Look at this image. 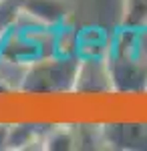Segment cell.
Listing matches in <instances>:
<instances>
[{"label":"cell","mask_w":147,"mask_h":151,"mask_svg":"<svg viewBox=\"0 0 147 151\" xmlns=\"http://www.w3.org/2000/svg\"><path fill=\"white\" fill-rule=\"evenodd\" d=\"M79 57H61V58H45L36 60L28 75L26 87L34 93H57V91H73L77 70H79Z\"/></svg>","instance_id":"1"},{"label":"cell","mask_w":147,"mask_h":151,"mask_svg":"<svg viewBox=\"0 0 147 151\" xmlns=\"http://www.w3.org/2000/svg\"><path fill=\"white\" fill-rule=\"evenodd\" d=\"M109 70L113 91L119 93L147 91V58L119 50L113 58H109Z\"/></svg>","instance_id":"2"},{"label":"cell","mask_w":147,"mask_h":151,"mask_svg":"<svg viewBox=\"0 0 147 151\" xmlns=\"http://www.w3.org/2000/svg\"><path fill=\"white\" fill-rule=\"evenodd\" d=\"M73 91H77V93H109V91H113L109 63L99 57L81 58Z\"/></svg>","instance_id":"3"},{"label":"cell","mask_w":147,"mask_h":151,"mask_svg":"<svg viewBox=\"0 0 147 151\" xmlns=\"http://www.w3.org/2000/svg\"><path fill=\"white\" fill-rule=\"evenodd\" d=\"M105 143L119 149H147V123H111L103 125Z\"/></svg>","instance_id":"4"},{"label":"cell","mask_w":147,"mask_h":151,"mask_svg":"<svg viewBox=\"0 0 147 151\" xmlns=\"http://www.w3.org/2000/svg\"><path fill=\"white\" fill-rule=\"evenodd\" d=\"M24 12L43 26H58L68 16V0H26Z\"/></svg>","instance_id":"5"},{"label":"cell","mask_w":147,"mask_h":151,"mask_svg":"<svg viewBox=\"0 0 147 151\" xmlns=\"http://www.w3.org/2000/svg\"><path fill=\"white\" fill-rule=\"evenodd\" d=\"M147 24V0H123V28H141Z\"/></svg>","instance_id":"6"},{"label":"cell","mask_w":147,"mask_h":151,"mask_svg":"<svg viewBox=\"0 0 147 151\" xmlns=\"http://www.w3.org/2000/svg\"><path fill=\"white\" fill-rule=\"evenodd\" d=\"M75 143H77L75 127L58 125V127H50L46 131V137H45L46 149H73V147H77Z\"/></svg>","instance_id":"7"}]
</instances>
